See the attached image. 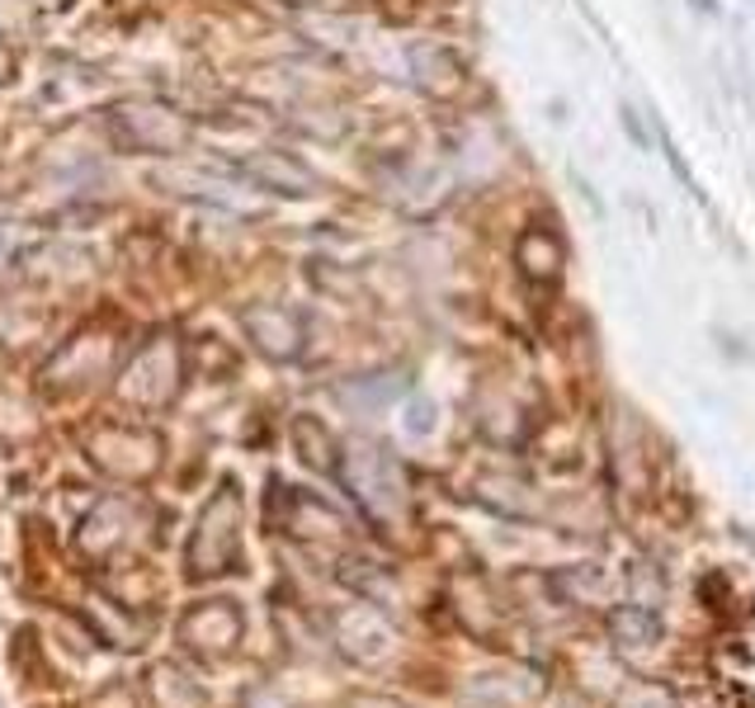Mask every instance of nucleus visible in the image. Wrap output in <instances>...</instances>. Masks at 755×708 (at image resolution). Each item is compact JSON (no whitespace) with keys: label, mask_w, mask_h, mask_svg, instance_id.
<instances>
[{"label":"nucleus","mask_w":755,"mask_h":708,"mask_svg":"<svg viewBox=\"0 0 755 708\" xmlns=\"http://www.w3.org/2000/svg\"><path fill=\"white\" fill-rule=\"evenodd\" d=\"M236 553H241V486L223 482L217 492L203 501V510L194 519V539H189V553H184V572L194 581H209V576H223L232 572Z\"/></svg>","instance_id":"nucleus-1"},{"label":"nucleus","mask_w":755,"mask_h":708,"mask_svg":"<svg viewBox=\"0 0 755 708\" xmlns=\"http://www.w3.org/2000/svg\"><path fill=\"white\" fill-rule=\"evenodd\" d=\"M184 378V355L176 336H151L123 359L119 369V397L137 406V412H161L166 402H176Z\"/></svg>","instance_id":"nucleus-2"},{"label":"nucleus","mask_w":755,"mask_h":708,"mask_svg":"<svg viewBox=\"0 0 755 708\" xmlns=\"http://www.w3.org/2000/svg\"><path fill=\"white\" fill-rule=\"evenodd\" d=\"M340 482L350 486V496L359 501L373 525H392L402 519L406 510V482H402V468L387 459L383 449L373 445H345L340 453Z\"/></svg>","instance_id":"nucleus-3"},{"label":"nucleus","mask_w":755,"mask_h":708,"mask_svg":"<svg viewBox=\"0 0 755 708\" xmlns=\"http://www.w3.org/2000/svg\"><path fill=\"white\" fill-rule=\"evenodd\" d=\"M194 128L176 114L170 104H156V100H128L114 109V142L128 151L142 156H176L189 147Z\"/></svg>","instance_id":"nucleus-4"},{"label":"nucleus","mask_w":755,"mask_h":708,"mask_svg":"<svg viewBox=\"0 0 755 708\" xmlns=\"http://www.w3.org/2000/svg\"><path fill=\"white\" fill-rule=\"evenodd\" d=\"M241 326H246L250 345H256L264 359H279V364H289V359L303 355L307 330H303V317H297L293 307H283V303H256V307L241 312Z\"/></svg>","instance_id":"nucleus-5"},{"label":"nucleus","mask_w":755,"mask_h":708,"mask_svg":"<svg viewBox=\"0 0 755 708\" xmlns=\"http://www.w3.org/2000/svg\"><path fill=\"white\" fill-rule=\"evenodd\" d=\"M236 176L250 180L256 189H270V194H283V199H307L317 194V170L307 161H297L293 151H250L236 161Z\"/></svg>","instance_id":"nucleus-6"},{"label":"nucleus","mask_w":755,"mask_h":708,"mask_svg":"<svg viewBox=\"0 0 755 708\" xmlns=\"http://www.w3.org/2000/svg\"><path fill=\"white\" fill-rule=\"evenodd\" d=\"M180 638H184V648H194L203 656H223L236 648V638H241V614H236L232 600H209L180 619Z\"/></svg>","instance_id":"nucleus-7"},{"label":"nucleus","mask_w":755,"mask_h":708,"mask_svg":"<svg viewBox=\"0 0 755 708\" xmlns=\"http://www.w3.org/2000/svg\"><path fill=\"white\" fill-rule=\"evenodd\" d=\"M137 449H161V439H156L151 430H137V425H114V430H100L90 439V453H94V463H100L104 472H119V477H147V463L133 459Z\"/></svg>","instance_id":"nucleus-8"},{"label":"nucleus","mask_w":755,"mask_h":708,"mask_svg":"<svg viewBox=\"0 0 755 708\" xmlns=\"http://www.w3.org/2000/svg\"><path fill=\"white\" fill-rule=\"evenodd\" d=\"M406 61H412V76L420 90L430 94H459L467 71H463V57L444 43H412L406 47Z\"/></svg>","instance_id":"nucleus-9"},{"label":"nucleus","mask_w":755,"mask_h":708,"mask_svg":"<svg viewBox=\"0 0 755 708\" xmlns=\"http://www.w3.org/2000/svg\"><path fill=\"white\" fill-rule=\"evenodd\" d=\"M515 256H519V265H525V274H529V279H557L562 250H557V241H553V232L529 227L525 236H519Z\"/></svg>","instance_id":"nucleus-10"},{"label":"nucleus","mask_w":755,"mask_h":708,"mask_svg":"<svg viewBox=\"0 0 755 708\" xmlns=\"http://www.w3.org/2000/svg\"><path fill=\"white\" fill-rule=\"evenodd\" d=\"M151 699H156V708H203L199 685L184 681V671H176V666L151 671Z\"/></svg>","instance_id":"nucleus-11"},{"label":"nucleus","mask_w":755,"mask_h":708,"mask_svg":"<svg viewBox=\"0 0 755 708\" xmlns=\"http://www.w3.org/2000/svg\"><path fill=\"white\" fill-rule=\"evenodd\" d=\"M609 628H613V638H619L623 648H628V642H633V648H647V642L656 638V614H647L642 605H628V609L613 614Z\"/></svg>","instance_id":"nucleus-12"},{"label":"nucleus","mask_w":755,"mask_h":708,"mask_svg":"<svg viewBox=\"0 0 755 708\" xmlns=\"http://www.w3.org/2000/svg\"><path fill=\"white\" fill-rule=\"evenodd\" d=\"M619 123H623V133L633 137L638 151H652V133H647V123H642V114L633 104H619Z\"/></svg>","instance_id":"nucleus-13"},{"label":"nucleus","mask_w":755,"mask_h":708,"mask_svg":"<svg viewBox=\"0 0 755 708\" xmlns=\"http://www.w3.org/2000/svg\"><path fill=\"white\" fill-rule=\"evenodd\" d=\"M369 392V402H387V397H397L402 392V378H378V383H354V387H345V397H364Z\"/></svg>","instance_id":"nucleus-14"},{"label":"nucleus","mask_w":755,"mask_h":708,"mask_svg":"<svg viewBox=\"0 0 755 708\" xmlns=\"http://www.w3.org/2000/svg\"><path fill=\"white\" fill-rule=\"evenodd\" d=\"M406 430H412V435H430L435 430V402L416 397L412 406H406Z\"/></svg>","instance_id":"nucleus-15"},{"label":"nucleus","mask_w":755,"mask_h":708,"mask_svg":"<svg viewBox=\"0 0 755 708\" xmlns=\"http://www.w3.org/2000/svg\"><path fill=\"white\" fill-rule=\"evenodd\" d=\"M0 81H14V57L5 43H0Z\"/></svg>","instance_id":"nucleus-16"},{"label":"nucleus","mask_w":755,"mask_h":708,"mask_svg":"<svg viewBox=\"0 0 755 708\" xmlns=\"http://www.w3.org/2000/svg\"><path fill=\"white\" fill-rule=\"evenodd\" d=\"M289 5H312V10H336L345 0H289Z\"/></svg>","instance_id":"nucleus-17"},{"label":"nucleus","mask_w":755,"mask_h":708,"mask_svg":"<svg viewBox=\"0 0 755 708\" xmlns=\"http://www.w3.org/2000/svg\"><path fill=\"white\" fill-rule=\"evenodd\" d=\"M689 10H695V14H718L722 5H718V0H689Z\"/></svg>","instance_id":"nucleus-18"}]
</instances>
